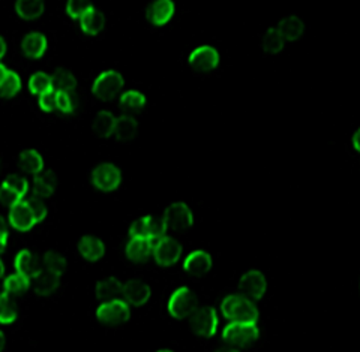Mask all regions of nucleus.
Returning <instances> with one entry per match:
<instances>
[{
	"label": "nucleus",
	"mask_w": 360,
	"mask_h": 352,
	"mask_svg": "<svg viewBox=\"0 0 360 352\" xmlns=\"http://www.w3.org/2000/svg\"><path fill=\"white\" fill-rule=\"evenodd\" d=\"M165 234H168V230L162 214L153 213H146L143 216H139V218H135L127 228L128 237L149 238L152 242L160 240Z\"/></svg>",
	"instance_id": "12"
},
{
	"label": "nucleus",
	"mask_w": 360,
	"mask_h": 352,
	"mask_svg": "<svg viewBox=\"0 0 360 352\" xmlns=\"http://www.w3.org/2000/svg\"><path fill=\"white\" fill-rule=\"evenodd\" d=\"M238 291L257 303L266 299L269 292V278L266 271L257 267L243 270L238 279Z\"/></svg>",
	"instance_id": "14"
},
{
	"label": "nucleus",
	"mask_w": 360,
	"mask_h": 352,
	"mask_svg": "<svg viewBox=\"0 0 360 352\" xmlns=\"http://www.w3.org/2000/svg\"><path fill=\"white\" fill-rule=\"evenodd\" d=\"M180 266H182V271L186 278L201 280L212 273L215 261L207 249L194 247L189 252H185Z\"/></svg>",
	"instance_id": "11"
},
{
	"label": "nucleus",
	"mask_w": 360,
	"mask_h": 352,
	"mask_svg": "<svg viewBox=\"0 0 360 352\" xmlns=\"http://www.w3.org/2000/svg\"><path fill=\"white\" fill-rule=\"evenodd\" d=\"M14 270L17 273L37 280L41 276V255H38L30 247H21L14 255Z\"/></svg>",
	"instance_id": "25"
},
{
	"label": "nucleus",
	"mask_w": 360,
	"mask_h": 352,
	"mask_svg": "<svg viewBox=\"0 0 360 352\" xmlns=\"http://www.w3.org/2000/svg\"><path fill=\"white\" fill-rule=\"evenodd\" d=\"M15 165L18 173L26 176L27 178L35 177L45 169L44 155L35 149H26L18 153L15 159Z\"/></svg>",
	"instance_id": "28"
},
{
	"label": "nucleus",
	"mask_w": 360,
	"mask_h": 352,
	"mask_svg": "<svg viewBox=\"0 0 360 352\" xmlns=\"http://www.w3.org/2000/svg\"><path fill=\"white\" fill-rule=\"evenodd\" d=\"M6 345H8V339H6V334L5 332L0 328V352H4L6 349Z\"/></svg>",
	"instance_id": "47"
},
{
	"label": "nucleus",
	"mask_w": 360,
	"mask_h": 352,
	"mask_svg": "<svg viewBox=\"0 0 360 352\" xmlns=\"http://www.w3.org/2000/svg\"><path fill=\"white\" fill-rule=\"evenodd\" d=\"M186 321L191 334L205 342L217 339L222 325L218 308L210 303H200Z\"/></svg>",
	"instance_id": "4"
},
{
	"label": "nucleus",
	"mask_w": 360,
	"mask_h": 352,
	"mask_svg": "<svg viewBox=\"0 0 360 352\" xmlns=\"http://www.w3.org/2000/svg\"><path fill=\"white\" fill-rule=\"evenodd\" d=\"M2 289L6 295H9L11 299H20V297H25L26 294H29L33 288V280L22 276L20 273H9L5 275L2 279Z\"/></svg>",
	"instance_id": "32"
},
{
	"label": "nucleus",
	"mask_w": 360,
	"mask_h": 352,
	"mask_svg": "<svg viewBox=\"0 0 360 352\" xmlns=\"http://www.w3.org/2000/svg\"><path fill=\"white\" fill-rule=\"evenodd\" d=\"M84 99L82 93L56 92V112L63 117H75L83 110Z\"/></svg>",
	"instance_id": "31"
},
{
	"label": "nucleus",
	"mask_w": 360,
	"mask_h": 352,
	"mask_svg": "<svg viewBox=\"0 0 360 352\" xmlns=\"http://www.w3.org/2000/svg\"><path fill=\"white\" fill-rule=\"evenodd\" d=\"M26 89H27V93L30 96H35V98L45 92H50V90H53L51 72L45 71V70L33 71L27 78Z\"/></svg>",
	"instance_id": "35"
},
{
	"label": "nucleus",
	"mask_w": 360,
	"mask_h": 352,
	"mask_svg": "<svg viewBox=\"0 0 360 352\" xmlns=\"http://www.w3.org/2000/svg\"><path fill=\"white\" fill-rule=\"evenodd\" d=\"M177 13L176 0H149L144 8V20L153 29H164L174 20Z\"/></svg>",
	"instance_id": "18"
},
{
	"label": "nucleus",
	"mask_w": 360,
	"mask_h": 352,
	"mask_svg": "<svg viewBox=\"0 0 360 352\" xmlns=\"http://www.w3.org/2000/svg\"><path fill=\"white\" fill-rule=\"evenodd\" d=\"M94 315L101 327L108 328V330H116V328L125 327L131 321L132 308L125 300L117 297L98 303Z\"/></svg>",
	"instance_id": "7"
},
{
	"label": "nucleus",
	"mask_w": 360,
	"mask_h": 352,
	"mask_svg": "<svg viewBox=\"0 0 360 352\" xmlns=\"http://www.w3.org/2000/svg\"><path fill=\"white\" fill-rule=\"evenodd\" d=\"M185 255V246L173 234H165L160 240L153 242L152 249V264L158 268L168 270L180 264Z\"/></svg>",
	"instance_id": "9"
},
{
	"label": "nucleus",
	"mask_w": 360,
	"mask_h": 352,
	"mask_svg": "<svg viewBox=\"0 0 360 352\" xmlns=\"http://www.w3.org/2000/svg\"><path fill=\"white\" fill-rule=\"evenodd\" d=\"M153 297V288L148 280L141 278H129L122 280L120 299L125 300L132 309L148 306Z\"/></svg>",
	"instance_id": "16"
},
{
	"label": "nucleus",
	"mask_w": 360,
	"mask_h": 352,
	"mask_svg": "<svg viewBox=\"0 0 360 352\" xmlns=\"http://www.w3.org/2000/svg\"><path fill=\"white\" fill-rule=\"evenodd\" d=\"M77 256L87 264H98L107 255V245L103 237L95 234H83L75 245Z\"/></svg>",
	"instance_id": "20"
},
{
	"label": "nucleus",
	"mask_w": 360,
	"mask_h": 352,
	"mask_svg": "<svg viewBox=\"0 0 360 352\" xmlns=\"http://www.w3.org/2000/svg\"><path fill=\"white\" fill-rule=\"evenodd\" d=\"M14 13L21 21H38L45 14V0H14Z\"/></svg>",
	"instance_id": "33"
},
{
	"label": "nucleus",
	"mask_w": 360,
	"mask_h": 352,
	"mask_svg": "<svg viewBox=\"0 0 360 352\" xmlns=\"http://www.w3.org/2000/svg\"><path fill=\"white\" fill-rule=\"evenodd\" d=\"M20 318V309L14 299L4 294L0 297V327H13Z\"/></svg>",
	"instance_id": "38"
},
{
	"label": "nucleus",
	"mask_w": 360,
	"mask_h": 352,
	"mask_svg": "<svg viewBox=\"0 0 360 352\" xmlns=\"http://www.w3.org/2000/svg\"><path fill=\"white\" fill-rule=\"evenodd\" d=\"M127 89V78L120 70L107 67L99 71L89 84V95L98 104L116 102L119 95Z\"/></svg>",
	"instance_id": "2"
},
{
	"label": "nucleus",
	"mask_w": 360,
	"mask_h": 352,
	"mask_svg": "<svg viewBox=\"0 0 360 352\" xmlns=\"http://www.w3.org/2000/svg\"><path fill=\"white\" fill-rule=\"evenodd\" d=\"M350 147L353 149V152L357 155L360 152V129L356 128L352 132V137H350Z\"/></svg>",
	"instance_id": "43"
},
{
	"label": "nucleus",
	"mask_w": 360,
	"mask_h": 352,
	"mask_svg": "<svg viewBox=\"0 0 360 352\" xmlns=\"http://www.w3.org/2000/svg\"><path fill=\"white\" fill-rule=\"evenodd\" d=\"M218 312L221 320L225 322H258L262 316L258 303L238 289L222 295L218 304Z\"/></svg>",
	"instance_id": "1"
},
{
	"label": "nucleus",
	"mask_w": 360,
	"mask_h": 352,
	"mask_svg": "<svg viewBox=\"0 0 360 352\" xmlns=\"http://www.w3.org/2000/svg\"><path fill=\"white\" fill-rule=\"evenodd\" d=\"M30 180L20 173L8 174L0 181V206L9 209L29 197Z\"/></svg>",
	"instance_id": "13"
},
{
	"label": "nucleus",
	"mask_w": 360,
	"mask_h": 352,
	"mask_svg": "<svg viewBox=\"0 0 360 352\" xmlns=\"http://www.w3.org/2000/svg\"><path fill=\"white\" fill-rule=\"evenodd\" d=\"M120 289H122V279L116 276H110L105 279H101L95 283L94 297L98 303L117 299L120 297Z\"/></svg>",
	"instance_id": "34"
},
{
	"label": "nucleus",
	"mask_w": 360,
	"mask_h": 352,
	"mask_svg": "<svg viewBox=\"0 0 360 352\" xmlns=\"http://www.w3.org/2000/svg\"><path fill=\"white\" fill-rule=\"evenodd\" d=\"M0 237L9 238V225L5 216L0 214Z\"/></svg>",
	"instance_id": "44"
},
{
	"label": "nucleus",
	"mask_w": 360,
	"mask_h": 352,
	"mask_svg": "<svg viewBox=\"0 0 360 352\" xmlns=\"http://www.w3.org/2000/svg\"><path fill=\"white\" fill-rule=\"evenodd\" d=\"M63 287V282L62 280H56V279H50V278H45V276H39L37 280H33V291L38 295L39 299H53L56 297L60 292Z\"/></svg>",
	"instance_id": "37"
},
{
	"label": "nucleus",
	"mask_w": 360,
	"mask_h": 352,
	"mask_svg": "<svg viewBox=\"0 0 360 352\" xmlns=\"http://www.w3.org/2000/svg\"><path fill=\"white\" fill-rule=\"evenodd\" d=\"M210 352H243V351H240V349H238V348H233V346H229V345H224V344H221L219 346L213 348Z\"/></svg>",
	"instance_id": "46"
},
{
	"label": "nucleus",
	"mask_w": 360,
	"mask_h": 352,
	"mask_svg": "<svg viewBox=\"0 0 360 352\" xmlns=\"http://www.w3.org/2000/svg\"><path fill=\"white\" fill-rule=\"evenodd\" d=\"M77 22L78 30L86 38H99L107 29V17L96 5L90 6Z\"/></svg>",
	"instance_id": "23"
},
{
	"label": "nucleus",
	"mask_w": 360,
	"mask_h": 352,
	"mask_svg": "<svg viewBox=\"0 0 360 352\" xmlns=\"http://www.w3.org/2000/svg\"><path fill=\"white\" fill-rule=\"evenodd\" d=\"M222 56L218 47L212 44H201L186 56V66L197 75H209L219 70Z\"/></svg>",
	"instance_id": "10"
},
{
	"label": "nucleus",
	"mask_w": 360,
	"mask_h": 352,
	"mask_svg": "<svg viewBox=\"0 0 360 352\" xmlns=\"http://www.w3.org/2000/svg\"><path fill=\"white\" fill-rule=\"evenodd\" d=\"M221 344L238 348L240 351H250L262 342L263 332L258 322H225L221 325L218 334Z\"/></svg>",
	"instance_id": "3"
},
{
	"label": "nucleus",
	"mask_w": 360,
	"mask_h": 352,
	"mask_svg": "<svg viewBox=\"0 0 360 352\" xmlns=\"http://www.w3.org/2000/svg\"><path fill=\"white\" fill-rule=\"evenodd\" d=\"M153 242L149 238L127 237L123 243V258L131 267H146L152 264Z\"/></svg>",
	"instance_id": "19"
},
{
	"label": "nucleus",
	"mask_w": 360,
	"mask_h": 352,
	"mask_svg": "<svg viewBox=\"0 0 360 352\" xmlns=\"http://www.w3.org/2000/svg\"><path fill=\"white\" fill-rule=\"evenodd\" d=\"M41 266L42 276L62 282L65 280L68 268H70L66 256L62 252H59L58 249H47V251L41 255Z\"/></svg>",
	"instance_id": "24"
},
{
	"label": "nucleus",
	"mask_w": 360,
	"mask_h": 352,
	"mask_svg": "<svg viewBox=\"0 0 360 352\" xmlns=\"http://www.w3.org/2000/svg\"><path fill=\"white\" fill-rule=\"evenodd\" d=\"M8 240H9V238H2V237H0V256H2L5 254V251H6Z\"/></svg>",
	"instance_id": "48"
},
{
	"label": "nucleus",
	"mask_w": 360,
	"mask_h": 352,
	"mask_svg": "<svg viewBox=\"0 0 360 352\" xmlns=\"http://www.w3.org/2000/svg\"><path fill=\"white\" fill-rule=\"evenodd\" d=\"M5 275H6V266H5V263H4L2 256H0V280L4 279Z\"/></svg>",
	"instance_id": "50"
},
{
	"label": "nucleus",
	"mask_w": 360,
	"mask_h": 352,
	"mask_svg": "<svg viewBox=\"0 0 360 352\" xmlns=\"http://www.w3.org/2000/svg\"><path fill=\"white\" fill-rule=\"evenodd\" d=\"M6 221L9 225V230H13L18 234H29L32 231H35L41 225L27 198L8 209Z\"/></svg>",
	"instance_id": "15"
},
{
	"label": "nucleus",
	"mask_w": 360,
	"mask_h": 352,
	"mask_svg": "<svg viewBox=\"0 0 360 352\" xmlns=\"http://www.w3.org/2000/svg\"><path fill=\"white\" fill-rule=\"evenodd\" d=\"M279 38L283 39L287 45L295 44L299 39L305 37L307 33V22L297 14H288L281 18L274 26Z\"/></svg>",
	"instance_id": "26"
},
{
	"label": "nucleus",
	"mask_w": 360,
	"mask_h": 352,
	"mask_svg": "<svg viewBox=\"0 0 360 352\" xmlns=\"http://www.w3.org/2000/svg\"><path fill=\"white\" fill-rule=\"evenodd\" d=\"M6 72H8V66L4 62H0V84H2Z\"/></svg>",
	"instance_id": "49"
},
{
	"label": "nucleus",
	"mask_w": 360,
	"mask_h": 352,
	"mask_svg": "<svg viewBox=\"0 0 360 352\" xmlns=\"http://www.w3.org/2000/svg\"><path fill=\"white\" fill-rule=\"evenodd\" d=\"M53 77V90L54 92H66V93H82L80 82L75 72L66 66H59L51 72Z\"/></svg>",
	"instance_id": "29"
},
{
	"label": "nucleus",
	"mask_w": 360,
	"mask_h": 352,
	"mask_svg": "<svg viewBox=\"0 0 360 352\" xmlns=\"http://www.w3.org/2000/svg\"><path fill=\"white\" fill-rule=\"evenodd\" d=\"M200 295L189 283L174 287L165 300V312L174 321H186L200 304Z\"/></svg>",
	"instance_id": "6"
},
{
	"label": "nucleus",
	"mask_w": 360,
	"mask_h": 352,
	"mask_svg": "<svg viewBox=\"0 0 360 352\" xmlns=\"http://www.w3.org/2000/svg\"><path fill=\"white\" fill-rule=\"evenodd\" d=\"M27 201H29V204L32 206L33 211H35L39 223H44L45 221L49 219L50 209H49V202L47 201H42V200H38V198H33V197H27Z\"/></svg>",
	"instance_id": "42"
},
{
	"label": "nucleus",
	"mask_w": 360,
	"mask_h": 352,
	"mask_svg": "<svg viewBox=\"0 0 360 352\" xmlns=\"http://www.w3.org/2000/svg\"><path fill=\"white\" fill-rule=\"evenodd\" d=\"M260 45L266 54L269 56H278L283 54L287 48V44L279 38V35L276 33L275 27H269L266 32L262 33L260 38Z\"/></svg>",
	"instance_id": "39"
},
{
	"label": "nucleus",
	"mask_w": 360,
	"mask_h": 352,
	"mask_svg": "<svg viewBox=\"0 0 360 352\" xmlns=\"http://www.w3.org/2000/svg\"><path fill=\"white\" fill-rule=\"evenodd\" d=\"M30 188H29V197L38 198L42 201H50L59 190V176L56 174L53 169L45 168L44 171L37 174L35 177L29 178Z\"/></svg>",
	"instance_id": "22"
},
{
	"label": "nucleus",
	"mask_w": 360,
	"mask_h": 352,
	"mask_svg": "<svg viewBox=\"0 0 360 352\" xmlns=\"http://www.w3.org/2000/svg\"><path fill=\"white\" fill-rule=\"evenodd\" d=\"M116 105L122 115L139 117L149 108V98H148V93L143 92L141 89L129 87L123 90V92L119 95Z\"/></svg>",
	"instance_id": "21"
},
{
	"label": "nucleus",
	"mask_w": 360,
	"mask_h": 352,
	"mask_svg": "<svg viewBox=\"0 0 360 352\" xmlns=\"http://www.w3.org/2000/svg\"><path fill=\"white\" fill-rule=\"evenodd\" d=\"M22 90V78L15 70H9L4 78L2 84H0V99L11 100L20 96Z\"/></svg>",
	"instance_id": "36"
},
{
	"label": "nucleus",
	"mask_w": 360,
	"mask_h": 352,
	"mask_svg": "<svg viewBox=\"0 0 360 352\" xmlns=\"http://www.w3.org/2000/svg\"><path fill=\"white\" fill-rule=\"evenodd\" d=\"M8 53V41L6 38L0 33V62H2L5 59V56Z\"/></svg>",
	"instance_id": "45"
},
{
	"label": "nucleus",
	"mask_w": 360,
	"mask_h": 352,
	"mask_svg": "<svg viewBox=\"0 0 360 352\" xmlns=\"http://www.w3.org/2000/svg\"><path fill=\"white\" fill-rule=\"evenodd\" d=\"M37 108L42 116L56 115V92L50 90L39 96H37Z\"/></svg>",
	"instance_id": "41"
},
{
	"label": "nucleus",
	"mask_w": 360,
	"mask_h": 352,
	"mask_svg": "<svg viewBox=\"0 0 360 352\" xmlns=\"http://www.w3.org/2000/svg\"><path fill=\"white\" fill-rule=\"evenodd\" d=\"M94 5H95L94 0H66V2H65V15L68 17V20L78 21L82 18V15L86 13V11Z\"/></svg>",
	"instance_id": "40"
},
{
	"label": "nucleus",
	"mask_w": 360,
	"mask_h": 352,
	"mask_svg": "<svg viewBox=\"0 0 360 352\" xmlns=\"http://www.w3.org/2000/svg\"><path fill=\"white\" fill-rule=\"evenodd\" d=\"M4 294H5V292H4V289H2V285H0V297H2Z\"/></svg>",
	"instance_id": "52"
},
{
	"label": "nucleus",
	"mask_w": 360,
	"mask_h": 352,
	"mask_svg": "<svg viewBox=\"0 0 360 352\" xmlns=\"http://www.w3.org/2000/svg\"><path fill=\"white\" fill-rule=\"evenodd\" d=\"M161 214L168 233L173 235L186 234L195 226V211L186 201H172Z\"/></svg>",
	"instance_id": "8"
},
{
	"label": "nucleus",
	"mask_w": 360,
	"mask_h": 352,
	"mask_svg": "<svg viewBox=\"0 0 360 352\" xmlns=\"http://www.w3.org/2000/svg\"><path fill=\"white\" fill-rule=\"evenodd\" d=\"M139 132H140V122L137 117L117 112L112 140L117 143H131L137 138Z\"/></svg>",
	"instance_id": "30"
},
{
	"label": "nucleus",
	"mask_w": 360,
	"mask_h": 352,
	"mask_svg": "<svg viewBox=\"0 0 360 352\" xmlns=\"http://www.w3.org/2000/svg\"><path fill=\"white\" fill-rule=\"evenodd\" d=\"M89 186L99 194H116L125 183L122 167L115 161H101L89 171Z\"/></svg>",
	"instance_id": "5"
},
{
	"label": "nucleus",
	"mask_w": 360,
	"mask_h": 352,
	"mask_svg": "<svg viewBox=\"0 0 360 352\" xmlns=\"http://www.w3.org/2000/svg\"><path fill=\"white\" fill-rule=\"evenodd\" d=\"M50 48L49 37L41 30H29L22 33L18 41V53L27 62H39L47 56Z\"/></svg>",
	"instance_id": "17"
},
{
	"label": "nucleus",
	"mask_w": 360,
	"mask_h": 352,
	"mask_svg": "<svg viewBox=\"0 0 360 352\" xmlns=\"http://www.w3.org/2000/svg\"><path fill=\"white\" fill-rule=\"evenodd\" d=\"M117 112L110 108H101L95 111L90 120V131L98 140H112L115 133Z\"/></svg>",
	"instance_id": "27"
},
{
	"label": "nucleus",
	"mask_w": 360,
	"mask_h": 352,
	"mask_svg": "<svg viewBox=\"0 0 360 352\" xmlns=\"http://www.w3.org/2000/svg\"><path fill=\"white\" fill-rule=\"evenodd\" d=\"M153 352H176V351L172 349V348H160V349H156Z\"/></svg>",
	"instance_id": "51"
}]
</instances>
